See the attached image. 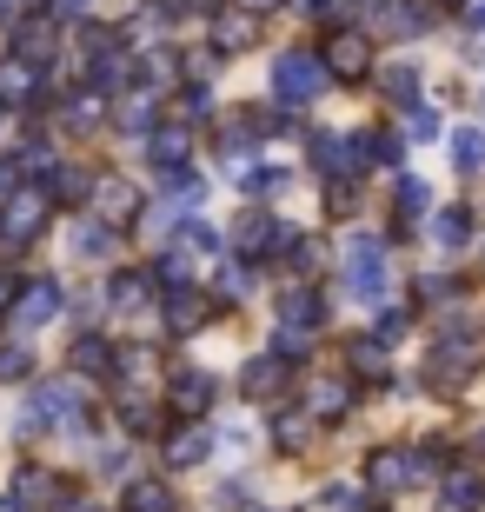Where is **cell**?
Masks as SVG:
<instances>
[{
  "label": "cell",
  "mask_w": 485,
  "mask_h": 512,
  "mask_svg": "<svg viewBox=\"0 0 485 512\" xmlns=\"http://www.w3.org/2000/svg\"><path fill=\"white\" fill-rule=\"evenodd\" d=\"M479 366H485V333L452 320L446 333H439V346L426 353V380H432V393H466V386L479 380Z\"/></svg>",
  "instance_id": "6da1fadb"
},
{
  "label": "cell",
  "mask_w": 485,
  "mask_h": 512,
  "mask_svg": "<svg viewBox=\"0 0 485 512\" xmlns=\"http://www.w3.org/2000/svg\"><path fill=\"white\" fill-rule=\"evenodd\" d=\"M386 280H392V266H386V247H379L373 233H359V240H346V293L366 306L386 300Z\"/></svg>",
  "instance_id": "7a4b0ae2"
},
{
  "label": "cell",
  "mask_w": 485,
  "mask_h": 512,
  "mask_svg": "<svg viewBox=\"0 0 485 512\" xmlns=\"http://www.w3.org/2000/svg\"><path fill=\"white\" fill-rule=\"evenodd\" d=\"M326 80H333V74H326V60H319V54H286L280 67H273V94H280L286 107H313V100L326 94Z\"/></svg>",
  "instance_id": "3957f363"
},
{
  "label": "cell",
  "mask_w": 485,
  "mask_h": 512,
  "mask_svg": "<svg viewBox=\"0 0 485 512\" xmlns=\"http://www.w3.org/2000/svg\"><path fill=\"white\" fill-rule=\"evenodd\" d=\"M406 486H419L412 446H379V453H366V493L373 499H392V493H406Z\"/></svg>",
  "instance_id": "277c9868"
},
{
  "label": "cell",
  "mask_w": 485,
  "mask_h": 512,
  "mask_svg": "<svg viewBox=\"0 0 485 512\" xmlns=\"http://www.w3.org/2000/svg\"><path fill=\"white\" fill-rule=\"evenodd\" d=\"M326 74L339 80H359L366 67H373V34H359V27H333V40H326Z\"/></svg>",
  "instance_id": "5b68a950"
},
{
  "label": "cell",
  "mask_w": 485,
  "mask_h": 512,
  "mask_svg": "<svg viewBox=\"0 0 485 512\" xmlns=\"http://www.w3.org/2000/svg\"><path fill=\"white\" fill-rule=\"evenodd\" d=\"M346 366H353V380H366V386H392V346L379 340V333L346 340Z\"/></svg>",
  "instance_id": "8992f818"
},
{
  "label": "cell",
  "mask_w": 485,
  "mask_h": 512,
  "mask_svg": "<svg viewBox=\"0 0 485 512\" xmlns=\"http://www.w3.org/2000/svg\"><path fill=\"white\" fill-rule=\"evenodd\" d=\"M426 213H432V187L419 173H399V180H392V240H399L412 220H426Z\"/></svg>",
  "instance_id": "52a82bcc"
},
{
  "label": "cell",
  "mask_w": 485,
  "mask_h": 512,
  "mask_svg": "<svg viewBox=\"0 0 485 512\" xmlns=\"http://www.w3.org/2000/svg\"><path fill=\"white\" fill-rule=\"evenodd\" d=\"M485 506V479L472 466H452L439 473V512H479Z\"/></svg>",
  "instance_id": "ba28073f"
},
{
  "label": "cell",
  "mask_w": 485,
  "mask_h": 512,
  "mask_svg": "<svg viewBox=\"0 0 485 512\" xmlns=\"http://www.w3.org/2000/svg\"><path fill=\"white\" fill-rule=\"evenodd\" d=\"M240 247L246 253H286L293 247V227H280L273 213H253V220H240Z\"/></svg>",
  "instance_id": "9c48e42d"
},
{
  "label": "cell",
  "mask_w": 485,
  "mask_h": 512,
  "mask_svg": "<svg viewBox=\"0 0 485 512\" xmlns=\"http://www.w3.org/2000/svg\"><path fill=\"white\" fill-rule=\"evenodd\" d=\"M432 27V0H386V34L392 40H419Z\"/></svg>",
  "instance_id": "30bf717a"
},
{
  "label": "cell",
  "mask_w": 485,
  "mask_h": 512,
  "mask_svg": "<svg viewBox=\"0 0 485 512\" xmlns=\"http://www.w3.org/2000/svg\"><path fill=\"white\" fill-rule=\"evenodd\" d=\"M346 406H353V386H346V380H313V386H306V413H313V419H339Z\"/></svg>",
  "instance_id": "8fae6325"
},
{
  "label": "cell",
  "mask_w": 485,
  "mask_h": 512,
  "mask_svg": "<svg viewBox=\"0 0 485 512\" xmlns=\"http://www.w3.org/2000/svg\"><path fill=\"white\" fill-rule=\"evenodd\" d=\"M432 240H439L446 253H459L472 240V207H439L432 213Z\"/></svg>",
  "instance_id": "7c38bea8"
},
{
  "label": "cell",
  "mask_w": 485,
  "mask_h": 512,
  "mask_svg": "<svg viewBox=\"0 0 485 512\" xmlns=\"http://www.w3.org/2000/svg\"><path fill=\"white\" fill-rule=\"evenodd\" d=\"M319 313H326V306H319V293H313V286H293V293L280 300V326H299V333H313V326H319Z\"/></svg>",
  "instance_id": "4fadbf2b"
},
{
  "label": "cell",
  "mask_w": 485,
  "mask_h": 512,
  "mask_svg": "<svg viewBox=\"0 0 485 512\" xmlns=\"http://www.w3.org/2000/svg\"><path fill=\"white\" fill-rule=\"evenodd\" d=\"M280 386H286V360H280V353H266V360L246 366V393H253V399H273Z\"/></svg>",
  "instance_id": "5bb4252c"
},
{
  "label": "cell",
  "mask_w": 485,
  "mask_h": 512,
  "mask_svg": "<svg viewBox=\"0 0 485 512\" xmlns=\"http://www.w3.org/2000/svg\"><path fill=\"white\" fill-rule=\"evenodd\" d=\"M452 167L459 173H485V127H459L452 133Z\"/></svg>",
  "instance_id": "9a60e30c"
},
{
  "label": "cell",
  "mask_w": 485,
  "mask_h": 512,
  "mask_svg": "<svg viewBox=\"0 0 485 512\" xmlns=\"http://www.w3.org/2000/svg\"><path fill=\"white\" fill-rule=\"evenodd\" d=\"M339 173H346V180L373 173V133H346V140H339Z\"/></svg>",
  "instance_id": "2e32d148"
},
{
  "label": "cell",
  "mask_w": 485,
  "mask_h": 512,
  "mask_svg": "<svg viewBox=\"0 0 485 512\" xmlns=\"http://www.w3.org/2000/svg\"><path fill=\"white\" fill-rule=\"evenodd\" d=\"M386 100L392 107H419V74L412 67H386Z\"/></svg>",
  "instance_id": "e0dca14e"
},
{
  "label": "cell",
  "mask_w": 485,
  "mask_h": 512,
  "mask_svg": "<svg viewBox=\"0 0 485 512\" xmlns=\"http://www.w3.org/2000/svg\"><path fill=\"white\" fill-rule=\"evenodd\" d=\"M399 153H406V140L392 127H379L373 133V173H399Z\"/></svg>",
  "instance_id": "ac0fdd59"
},
{
  "label": "cell",
  "mask_w": 485,
  "mask_h": 512,
  "mask_svg": "<svg viewBox=\"0 0 485 512\" xmlns=\"http://www.w3.org/2000/svg\"><path fill=\"white\" fill-rule=\"evenodd\" d=\"M406 140H439V114L432 107H406Z\"/></svg>",
  "instance_id": "d6986e66"
},
{
  "label": "cell",
  "mask_w": 485,
  "mask_h": 512,
  "mask_svg": "<svg viewBox=\"0 0 485 512\" xmlns=\"http://www.w3.org/2000/svg\"><path fill=\"white\" fill-rule=\"evenodd\" d=\"M406 326H412V313H406V306H392V313H379V326H373V333H379L386 346H399V340H406Z\"/></svg>",
  "instance_id": "ffe728a7"
},
{
  "label": "cell",
  "mask_w": 485,
  "mask_h": 512,
  "mask_svg": "<svg viewBox=\"0 0 485 512\" xmlns=\"http://www.w3.org/2000/svg\"><path fill=\"white\" fill-rule=\"evenodd\" d=\"M280 360H306L313 353V333H299V326H280V346H273Z\"/></svg>",
  "instance_id": "44dd1931"
},
{
  "label": "cell",
  "mask_w": 485,
  "mask_h": 512,
  "mask_svg": "<svg viewBox=\"0 0 485 512\" xmlns=\"http://www.w3.org/2000/svg\"><path fill=\"white\" fill-rule=\"evenodd\" d=\"M326 512H366V493L359 486H326Z\"/></svg>",
  "instance_id": "7402d4cb"
},
{
  "label": "cell",
  "mask_w": 485,
  "mask_h": 512,
  "mask_svg": "<svg viewBox=\"0 0 485 512\" xmlns=\"http://www.w3.org/2000/svg\"><path fill=\"white\" fill-rule=\"evenodd\" d=\"M206 399H213V380H200V373H193V380H180V406H187V413H200Z\"/></svg>",
  "instance_id": "603a6c76"
},
{
  "label": "cell",
  "mask_w": 485,
  "mask_h": 512,
  "mask_svg": "<svg viewBox=\"0 0 485 512\" xmlns=\"http://www.w3.org/2000/svg\"><path fill=\"white\" fill-rule=\"evenodd\" d=\"M133 512H173V499L160 493V486H140V493H133Z\"/></svg>",
  "instance_id": "cb8c5ba5"
},
{
  "label": "cell",
  "mask_w": 485,
  "mask_h": 512,
  "mask_svg": "<svg viewBox=\"0 0 485 512\" xmlns=\"http://www.w3.org/2000/svg\"><path fill=\"white\" fill-rule=\"evenodd\" d=\"M253 40V20H220V47H246Z\"/></svg>",
  "instance_id": "d4e9b609"
},
{
  "label": "cell",
  "mask_w": 485,
  "mask_h": 512,
  "mask_svg": "<svg viewBox=\"0 0 485 512\" xmlns=\"http://www.w3.org/2000/svg\"><path fill=\"white\" fill-rule=\"evenodd\" d=\"M459 286H446V280H419V306H439V300H452Z\"/></svg>",
  "instance_id": "484cf974"
},
{
  "label": "cell",
  "mask_w": 485,
  "mask_h": 512,
  "mask_svg": "<svg viewBox=\"0 0 485 512\" xmlns=\"http://www.w3.org/2000/svg\"><path fill=\"white\" fill-rule=\"evenodd\" d=\"M206 453V439L200 433H187V439H173V459H180V466H193V459Z\"/></svg>",
  "instance_id": "4316f807"
},
{
  "label": "cell",
  "mask_w": 485,
  "mask_h": 512,
  "mask_svg": "<svg viewBox=\"0 0 485 512\" xmlns=\"http://www.w3.org/2000/svg\"><path fill=\"white\" fill-rule=\"evenodd\" d=\"M299 433H306V419H299V413H280V446H306Z\"/></svg>",
  "instance_id": "83f0119b"
},
{
  "label": "cell",
  "mask_w": 485,
  "mask_h": 512,
  "mask_svg": "<svg viewBox=\"0 0 485 512\" xmlns=\"http://www.w3.org/2000/svg\"><path fill=\"white\" fill-rule=\"evenodd\" d=\"M246 187H253V193H273V187H286V173H280V167H260Z\"/></svg>",
  "instance_id": "f1b7e54d"
},
{
  "label": "cell",
  "mask_w": 485,
  "mask_h": 512,
  "mask_svg": "<svg viewBox=\"0 0 485 512\" xmlns=\"http://www.w3.org/2000/svg\"><path fill=\"white\" fill-rule=\"evenodd\" d=\"M466 20H472V27L485 34V0H472V14H466Z\"/></svg>",
  "instance_id": "f546056e"
},
{
  "label": "cell",
  "mask_w": 485,
  "mask_h": 512,
  "mask_svg": "<svg viewBox=\"0 0 485 512\" xmlns=\"http://www.w3.org/2000/svg\"><path fill=\"white\" fill-rule=\"evenodd\" d=\"M240 7H253V14H266V7H280V0H240Z\"/></svg>",
  "instance_id": "4dcf8cb0"
},
{
  "label": "cell",
  "mask_w": 485,
  "mask_h": 512,
  "mask_svg": "<svg viewBox=\"0 0 485 512\" xmlns=\"http://www.w3.org/2000/svg\"><path fill=\"white\" fill-rule=\"evenodd\" d=\"M479 446H485V426H479Z\"/></svg>",
  "instance_id": "1f68e13d"
}]
</instances>
